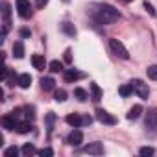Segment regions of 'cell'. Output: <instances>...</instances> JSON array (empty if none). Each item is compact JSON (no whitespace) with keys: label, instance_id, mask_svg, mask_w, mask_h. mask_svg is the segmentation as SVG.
<instances>
[{"label":"cell","instance_id":"6da1fadb","mask_svg":"<svg viewBox=\"0 0 157 157\" xmlns=\"http://www.w3.org/2000/svg\"><path fill=\"white\" fill-rule=\"evenodd\" d=\"M91 13H93L94 21L98 24H113L120 17L118 10L113 8V6H109V4H94L93 10H91Z\"/></svg>","mask_w":157,"mask_h":157},{"label":"cell","instance_id":"7a4b0ae2","mask_svg":"<svg viewBox=\"0 0 157 157\" xmlns=\"http://www.w3.org/2000/svg\"><path fill=\"white\" fill-rule=\"evenodd\" d=\"M109 46L113 50V54L120 59H129V52L126 50V46L118 41V39H109Z\"/></svg>","mask_w":157,"mask_h":157},{"label":"cell","instance_id":"3957f363","mask_svg":"<svg viewBox=\"0 0 157 157\" xmlns=\"http://www.w3.org/2000/svg\"><path fill=\"white\" fill-rule=\"evenodd\" d=\"M129 83H131V87H133V93H135L139 98L148 100V96H150V89H148V85H146L144 82H140V80H133V82H129Z\"/></svg>","mask_w":157,"mask_h":157},{"label":"cell","instance_id":"277c9868","mask_svg":"<svg viewBox=\"0 0 157 157\" xmlns=\"http://www.w3.org/2000/svg\"><path fill=\"white\" fill-rule=\"evenodd\" d=\"M2 17H4V30H2V39L0 41H4V37H6V33L10 30V24H11V6L8 2L2 4Z\"/></svg>","mask_w":157,"mask_h":157},{"label":"cell","instance_id":"5b68a950","mask_svg":"<svg viewBox=\"0 0 157 157\" xmlns=\"http://www.w3.org/2000/svg\"><path fill=\"white\" fill-rule=\"evenodd\" d=\"M94 113H96V120H98V122L107 124V126H115V124H117V118H115L113 115H109L107 111H104V109H96Z\"/></svg>","mask_w":157,"mask_h":157},{"label":"cell","instance_id":"8992f818","mask_svg":"<svg viewBox=\"0 0 157 157\" xmlns=\"http://www.w3.org/2000/svg\"><path fill=\"white\" fill-rule=\"evenodd\" d=\"M17 11L22 19H30L32 17V6L28 0H17Z\"/></svg>","mask_w":157,"mask_h":157},{"label":"cell","instance_id":"52a82bcc","mask_svg":"<svg viewBox=\"0 0 157 157\" xmlns=\"http://www.w3.org/2000/svg\"><path fill=\"white\" fill-rule=\"evenodd\" d=\"M67 142H68L70 146H80V144L83 142V133H82L80 129H72V131L68 133V137H67Z\"/></svg>","mask_w":157,"mask_h":157},{"label":"cell","instance_id":"ba28073f","mask_svg":"<svg viewBox=\"0 0 157 157\" xmlns=\"http://www.w3.org/2000/svg\"><path fill=\"white\" fill-rule=\"evenodd\" d=\"M82 151L89 153V155H102L104 153V146H102V142H91L85 148H82Z\"/></svg>","mask_w":157,"mask_h":157},{"label":"cell","instance_id":"9c48e42d","mask_svg":"<svg viewBox=\"0 0 157 157\" xmlns=\"http://www.w3.org/2000/svg\"><path fill=\"white\" fill-rule=\"evenodd\" d=\"M146 128L150 129L151 135L157 131V111H148V115H146Z\"/></svg>","mask_w":157,"mask_h":157},{"label":"cell","instance_id":"30bf717a","mask_svg":"<svg viewBox=\"0 0 157 157\" xmlns=\"http://www.w3.org/2000/svg\"><path fill=\"white\" fill-rule=\"evenodd\" d=\"M82 78H85L83 72H78V70H74V68L65 70V82H68V83H74V82H78V80H82Z\"/></svg>","mask_w":157,"mask_h":157},{"label":"cell","instance_id":"8fae6325","mask_svg":"<svg viewBox=\"0 0 157 157\" xmlns=\"http://www.w3.org/2000/svg\"><path fill=\"white\" fill-rule=\"evenodd\" d=\"M17 124H19V120H17L13 115H4V117H2V126H4V129H8V131L17 129Z\"/></svg>","mask_w":157,"mask_h":157},{"label":"cell","instance_id":"7c38bea8","mask_svg":"<svg viewBox=\"0 0 157 157\" xmlns=\"http://www.w3.org/2000/svg\"><path fill=\"white\" fill-rule=\"evenodd\" d=\"M65 120H67V124H70L72 128H82V126H83V117H80L78 113H74V115H68Z\"/></svg>","mask_w":157,"mask_h":157},{"label":"cell","instance_id":"4fadbf2b","mask_svg":"<svg viewBox=\"0 0 157 157\" xmlns=\"http://www.w3.org/2000/svg\"><path fill=\"white\" fill-rule=\"evenodd\" d=\"M89 89H91V98H93L94 102H100L102 96H104V93H102V89L98 87V83H91Z\"/></svg>","mask_w":157,"mask_h":157},{"label":"cell","instance_id":"5bb4252c","mask_svg":"<svg viewBox=\"0 0 157 157\" xmlns=\"http://www.w3.org/2000/svg\"><path fill=\"white\" fill-rule=\"evenodd\" d=\"M32 65H33L37 70H44V67H46V61H44V57H43V56L35 54V56H32Z\"/></svg>","mask_w":157,"mask_h":157},{"label":"cell","instance_id":"9a60e30c","mask_svg":"<svg viewBox=\"0 0 157 157\" xmlns=\"http://www.w3.org/2000/svg\"><path fill=\"white\" fill-rule=\"evenodd\" d=\"M17 83H19V87L28 89V87L32 85V76H30V74H21V76L17 78Z\"/></svg>","mask_w":157,"mask_h":157},{"label":"cell","instance_id":"2e32d148","mask_svg":"<svg viewBox=\"0 0 157 157\" xmlns=\"http://www.w3.org/2000/svg\"><path fill=\"white\" fill-rule=\"evenodd\" d=\"M13 56H15L17 59H22V57H24V44H22V41H17V43L13 44Z\"/></svg>","mask_w":157,"mask_h":157},{"label":"cell","instance_id":"e0dca14e","mask_svg":"<svg viewBox=\"0 0 157 157\" xmlns=\"http://www.w3.org/2000/svg\"><path fill=\"white\" fill-rule=\"evenodd\" d=\"M140 113H142V105H133L126 117H128V120H135V118L140 117Z\"/></svg>","mask_w":157,"mask_h":157},{"label":"cell","instance_id":"ac0fdd59","mask_svg":"<svg viewBox=\"0 0 157 157\" xmlns=\"http://www.w3.org/2000/svg\"><path fill=\"white\" fill-rule=\"evenodd\" d=\"M15 131H17V133H28V131H32V124H30V120H22V122H19Z\"/></svg>","mask_w":157,"mask_h":157},{"label":"cell","instance_id":"d6986e66","mask_svg":"<svg viewBox=\"0 0 157 157\" xmlns=\"http://www.w3.org/2000/svg\"><path fill=\"white\" fill-rule=\"evenodd\" d=\"M54 85H56V82H54V78H43V80H41V87L44 89V91H52L54 89Z\"/></svg>","mask_w":157,"mask_h":157},{"label":"cell","instance_id":"ffe728a7","mask_svg":"<svg viewBox=\"0 0 157 157\" xmlns=\"http://www.w3.org/2000/svg\"><path fill=\"white\" fill-rule=\"evenodd\" d=\"M74 96L80 100V102H85V100L89 98L87 91H85V89H82V87H76V89H74Z\"/></svg>","mask_w":157,"mask_h":157},{"label":"cell","instance_id":"44dd1931","mask_svg":"<svg viewBox=\"0 0 157 157\" xmlns=\"http://www.w3.org/2000/svg\"><path fill=\"white\" fill-rule=\"evenodd\" d=\"M61 30H63L67 35H70V37L76 35V28H74V24H70V22H63V24H61Z\"/></svg>","mask_w":157,"mask_h":157},{"label":"cell","instance_id":"7402d4cb","mask_svg":"<svg viewBox=\"0 0 157 157\" xmlns=\"http://www.w3.org/2000/svg\"><path fill=\"white\" fill-rule=\"evenodd\" d=\"M118 93H120V96H129L131 93H133V87H131V83H128V85H120L118 87Z\"/></svg>","mask_w":157,"mask_h":157},{"label":"cell","instance_id":"603a6c76","mask_svg":"<svg viewBox=\"0 0 157 157\" xmlns=\"http://www.w3.org/2000/svg\"><path fill=\"white\" fill-rule=\"evenodd\" d=\"M33 153H37V150H35V146L32 144V142H28V144H24L22 146V155H33Z\"/></svg>","mask_w":157,"mask_h":157},{"label":"cell","instance_id":"cb8c5ba5","mask_svg":"<svg viewBox=\"0 0 157 157\" xmlns=\"http://www.w3.org/2000/svg\"><path fill=\"white\" fill-rule=\"evenodd\" d=\"M48 67H50V70H52V72H61V70H63V63H61V61H57V59H56V61H50V65H48Z\"/></svg>","mask_w":157,"mask_h":157},{"label":"cell","instance_id":"d4e9b609","mask_svg":"<svg viewBox=\"0 0 157 157\" xmlns=\"http://www.w3.org/2000/svg\"><path fill=\"white\" fill-rule=\"evenodd\" d=\"M54 98H56V102H65V100H67V93H65L63 89H57L56 94H54Z\"/></svg>","mask_w":157,"mask_h":157},{"label":"cell","instance_id":"484cf974","mask_svg":"<svg viewBox=\"0 0 157 157\" xmlns=\"http://www.w3.org/2000/svg\"><path fill=\"white\" fill-rule=\"evenodd\" d=\"M148 78L150 80H157V65H151V67H148Z\"/></svg>","mask_w":157,"mask_h":157},{"label":"cell","instance_id":"4316f807","mask_svg":"<svg viewBox=\"0 0 157 157\" xmlns=\"http://www.w3.org/2000/svg\"><path fill=\"white\" fill-rule=\"evenodd\" d=\"M19 153V148L17 146H10L8 150H4V155L6 157H13V155H17Z\"/></svg>","mask_w":157,"mask_h":157},{"label":"cell","instance_id":"83f0119b","mask_svg":"<svg viewBox=\"0 0 157 157\" xmlns=\"http://www.w3.org/2000/svg\"><path fill=\"white\" fill-rule=\"evenodd\" d=\"M37 155H41V157H52L54 155V150L52 148H43V150H37Z\"/></svg>","mask_w":157,"mask_h":157},{"label":"cell","instance_id":"f1b7e54d","mask_svg":"<svg viewBox=\"0 0 157 157\" xmlns=\"http://www.w3.org/2000/svg\"><path fill=\"white\" fill-rule=\"evenodd\" d=\"M139 153H140V155H153V153H155V150H153L151 146H144V148H140V150H139Z\"/></svg>","mask_w":157,"mask_h":157},{"label":"cell","instance_id":"f546056e","mask_svg":"<svg viewBox=\"0 0 157 157\" xmlns=\"http://www.w3.org/2000/svg\"><path fill=\"white\" fill-rule=\"evenodd\" d=\"M144 8H146V11H148V13H150L151 17H155V15H157V13H155V10H153V6H151V4L148 2V0L144 2Z\"/></svg>","mask_w":157,"mask_h":157},{"label":"cell","instance_id":"4dcf8cb0","mask_svg":"<svg viewBox=\"0 0 157 157\" xmlns=\"http://www.w3.org/2000/svg\"><path fill=\"white\" fill-rule=\"evenodd\" d=\"M54 120H56V115H54V113H48V115H46V124H48V128H52Z\"/></svg>","mask_w":157,"mask_h":157},{"label":"cell","instance_id":"1f68e13d","mask_svg":"<svg viewBox=\"0 0 157 157\" xmlns=\"http://www.w3.org/2000/svg\"><path fill=\"white\" fill-rule=\"evenodd\" d=\"M19 33H21V37H30V35H32V32H30L28 28H22Z\"/></svg>","mask_w":157,"mask_h":157},{"label":"cell","instance_id":"d6a6232c","mask_svg":"<svg viewBox=\"0 0 157 157\" xmlns=\"http://www.w3.org/2000/svg\"><path fill=\"white\" fill-rule=\"evenodd\" d=\"M46 4H48V0H35V6L37 8H44Z\"/></svg>","mask_w":157,"mask_h":157},{"label":"cell","instance_id":"836d02e7","mask_svg":"<svg viewBox=\"0 0 157 157\" xmlns=\"http://www.w3.org/2000/svg\"><path fill=\"white\" fill-rule=\"evenodd\" d=\"M70 54H72V52L67 48V50H65V61H67V63H70V61H72V56H70Z\"/></svg>","mask_w":157,"mask_h":157},{"label":"cell","instance_id":"e575fe53","mask_svg":"<svg viewBox=\"0 0 157 157\" xmlns=\"http://www.w3.org/2000/svg\"><path fill=\"white\" fill-rule=\"evenodd\" d=\"M91 122H93V118H91V117H83V126H89Z\"/></svg>","mask_w":157,"mask_h":157},{"label":"cell","instance_id":"d590c367","mask_svg":"<svg viewBox=\"0 0 157 157\" xmlns=\"http://www.w3.org/2000/svg\"><path fill=\"white\" fill-rule=\"evenodd\" d=\"M122 2H126V4H128V2H133V0H122Z\"/></svg>","mask_w":157,"mask_h":157}]
</instances>
